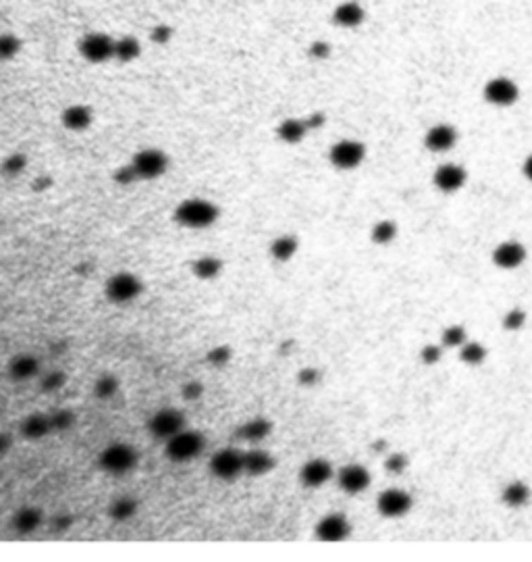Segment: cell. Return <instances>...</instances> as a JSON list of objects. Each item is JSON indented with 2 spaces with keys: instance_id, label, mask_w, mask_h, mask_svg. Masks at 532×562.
<instances>
[{
  "instance_id": "6da1fadb",
  "label": "cell",
  "mask_w": 532,
  "mask_h": 562,
  "mask_svg": "<svg viewBox=\"0 0 532 562\" xmlns=\"http://www.w3.org/2000/svg\"><path fill=\"white\" fill-rule=\"evenodd\" d=\"M173 217L187 230H204L219 219V206L204 198H187L175 208Z\"/></svg>"
},
{
  "instance_id": "7a4b0ae2",
  "label": "cell",
  "mask_w": 532,
  "mask_h": 562,
  "mask_svg": "<svg viewBox=\"0 0 532 562\" xmlns=\"http://www.w3.org/2000/svg\"><path fill=\"white\" fill-rule=\"evenodd\" d=\"M204 446H206V439L200 431L183 429L171 439H167L165 452L173 463H187L191 458H198L204 452Z\"/></svg>"
},
{
  "instance_id": "3957f363",
  "label": "cell",
  "mask_w": 532,
  "mask_h": 562,
  "mask_svg": "<svg viewBox=\"0 0 532 562\" xmlns=\"http://www.w3.org/2000/svg\"><path fill=\"white\" fill-rule=\"evenodd\" d=\"M98 463L106 473L123 475L137 465V452L129 444H113V446L102 450Z\"/></svg>"
},
{
  "instance_id": "277c9868",
  "label": "cell",
  "mask_w": 532,
  "mask_h": 562,
  "mask_svg": "<svg viewBox=\"0 0 532 562\" xmlns=\"http://www.w3.org/2000/svg\"><path fill=\"white\" fill-rule=\"evenodd\" d=\"M185 429V417L177 408H163L154 413L148 421V431L154 439H171L179 431Z\"/></svg>"
},
{
  "instance_id": "5b68a950",
  "label": "cell",
  "mask_w": 532,
  "mask_h": 562,
  "mask_svg": "<svg viewBox=\"0 0 532 562\" xmlns=\"http://www.w3.org/2000/svg\"><path fill=\"white\" fill-rule=\"evenodd\" d=\"M132 167L135 169L139 180H156L160 177L167 167H169V158L163 150L156 148H146L139 150L132 161Z\"/></svg>"
},
{
  "instance_id": "8992f818",
  "label": "cell",
  "mask_w": 532,
  "mask_h": 562,
  "mask_svg": "<svg viewBox=\"0 0 532 562\" xmlns=\"http://www.w3.org/2000/svg\"><path fill=\"white\" fill-rule=\"evenodd\" d=\"M141 281L137 280L133 273H117L106 281V298L115 304H129L139 294H141Z\"/></svg>"
},
{
  "instance_id": "52a82bcc",
  "label": "cell",
  "mask_w": 532,
  "mask_h": 562,
  "mask_svg": "<svg viewBox=\"0 0 532 562\" xmlns=\"http://www.w3.org/2000/svg\"><path fill=\"white\" fill-rule=\"evenodd\" d=\"M364 156H366V146L355 140L337 142L335 146H331V152H329L331 165L343 171L355 169L364 161Z\"/></svg>"
},
{
  "instance_id": "ba28073f",
  "label": "cell",
  "mask_w": 532,
  "mask_h": 562,
  "mask_svg": "<svg viewBox=\"0 0 532 562\" xmlns=\"http://www.w3.org/2000/svg\"><path fill=\"white\" fill-rule=\"evenodd\" d=\"M210 470L215 477H219L222 481H231L239 477L243 473V452L235 448H222L213 456Z\"/></svg>"
},
{
  "instance_id": "9c48e42d",
  "label": "cell",
  "mask_w": 532,
  "mask_h": 562,
  "mask_svg": "<svg viewBox=\"0 0 532 562\" xmlns=\"http://www.w3.org/2000/svg\"><path fill=\"white\" fill-rule=\"evenodd\" d=\"M520 90L518 84L509 77H493L485 86V100L495 106H512L518 102Z\"/></svg>"
},
{
  "instance_id": "30bf717a",
  "label": "cell",
  "mask_w": 532,
  "mask_h": 562,
  "mask_svg": "<svg viewBox=\"0 0 532 562\" xmlns=\"http://www.w3.org/2000/svg\"><path fill=\"white\" fill-rule=\"evenodd\" d=\"M376 508L379 513L387 518H398L410 513L412 508V496L403 489H385L379 498H376Z\"/></svg>"
},
{
  "instance_id": "8fae6325",
  "label": "cell",
  "mask_w": 532,
  "mask_h": 562,
  "mask_svg": "<svg viewBox=\"0 0 532 562\" xmlns=\"http://www.w3.org/2000/svg\"><path fill=\"white\" fill-rule=\"evenodd\" d=\"M80 52L89 63H104L115 56V40L104 34H88L80 44Z\"/></svg>"
},
{
  "instance_id": "7c38bea8",
  "label": "cell",
  "mask_w": 532,
  "mask_h": 562,
  "mask_svg": "<svg viewBox=\"0 0 532 562\" xmlns=\"http://www.w3.org/2000/svg\"><path fill=\"white\" fill-rule=\"evenodd\" d=\"M352 533V525L343 515H327L316 525V537L320 542H341Z\"/></svg>"
},
{
  "instance_id": "4fadbf2b",
  "label": "cell",
  "mask_w": 532,
  "mask_h": 562,
  "mask_svg": "<svg viewBox=\"0 0 532 562\" xmlns=\"http://www.w3.org/2000/svg\"><path fill=\"white\" fill-rule=\"evenodd\" d=\"M337 483L346 494H362L370 485V473L362 465H346L337 475Z\"/></svg>"
},
{
  "instance_id": "5bb4252c",
  "label": "cell",
  "mask_w": 532,
  "mask_h": 562,
  "mask_svg": "<svg viewBox=\"0 0 532 562\" xmlns=\"http://www.w3.org/2000/svg\"><path fill=\"white\" fill-rule=\"evenodd\" d=\"M526 261V248L520 242H503L493 250V263L501 269H516Z\"/></svg>"
},
{
  "instance_id": "9a60e30c",
  "label": "cell",
  "mask_w": 532,
  "mask_h": 562,
  "mask_svg": "<svg viewBox=\"0 0 532 562\" xmlns=\"http://www.w3.org/2000/svg\"><path fill=\"white\" fill-rule=\"evenodd\" d=\"M468 175L464 171V167L460 165H453V163H445L441 165L435 175H433V184L439 187L445 194H451V192H457L460 187L466 184Z\"/></svg>"
},
{
  "instance_id": "2e32d148",
  "label": "cell",
  "mask_w": 532,
  "mask_h": 562,
  "mask_svg": "<svg viewBox=\"0 0 532 562\" xmlns=\"http://www.w3.org/2000/svg\"><path fill=\"white\" fill-rule=\"evenodd\" d=\"M457 142V132L455 127L447 125V123H439L435 127H431L424 136V146L431 152H447L455 146Z\"/></svg>"
},
{
  "instance_id": "e0dca14e",
  "label": "cell",
  "mask_w": 532,
  "mask_h": 562,
  "mask_svg": "<svg viewBox=\"0 0 532 562\" xmlns=\"http://www.w3.org/2000/svg\"><path fill=\"white\" fill-rule=\"evenodd\" d=\"M331 477H333V467L324 458H312L300 470V479L306 487H320Z\"/></svg>"
},
{
  "instance_id": "ac0fdd59",
  "label": "cell",
  "mask_w": 532,
  "mask_h": 562,
  "mask_svg": "<svg viewBox=\"0 0 532 562\" xmlns=\"http://www.w3.org/2000/svg\"><path fill=\"white\" fill-rule=\"evenodd\" d=\"M366 19V13L362 8V4H357L354 0H348V2H341L335 13H333V21L339 25V27H357L362 21Z\"/></svg>"
},
{
  "instance_id": "d6986e66",
  "label": "cell",
  "mask_w": 532,
  "mask_h": 562,
  "mask_svg": "<svg viewBox=\"0 0 532 562\" xmlns=\"http://www.w3.org/2000/svg\"><path fill=\"white\" fill-rule=\"evenodd\" d=\"M270 431H272V423L265 417H256V419L246 421L241 427H237V437L243 442L256 444V442L266 439L270 435Z\"/></svg>"
},
{
  "instance_id": "ffe728a7",
  "label": "cell",
  "mask_w": 532,
  "mask_h": 562,
  "mask_svg": "<svg viewBox=\"0 0 532 562\" xmlns=\"http://www.w3.org/2000/svg\"><path fill=\"white\" fill-rule=\"evenodd\" d=\"M274 468V458L266 450H250L243 452V473L248 475H266Z\"/></svg>"
},
{
  "instance_id": "44dd1931",
  "label": "cell",
  "mask_w": 532,
  "mask_h": 562,
  "mask_svg": "<svg viewBox=\"0 0 532 562\" xmlns=\"http://www.w3.org/2000/svg\"><path fill=\"white\" fill-rule=\"evenodd\" d=\"M8 373H11L13 379H17V381H27V379H32V377H36V375L40 373V363L32 354H19V356H15L11 361Z\"/></svg>"
},
{
  "instance_id": "7402d4cb",
  "label": "cell",
  "mask_w": 532,
  "mask_h": 562,
  "mask_svg": "<svg viewBox=\"0 0 532 562\" xmlns=\"http://www.w3.org/2000/svg\"><path fill=\"white\" fill-rule=\"evenodd\" d=\"M63 125L71 132H84L91 123V111L84 104H73L63 113Z\"/></svg>"
},
{
  "instance_id": "603a6c76",
  "label": "cell",
  "mask_w": 532,
  "mask_h": 562,
  "mask_svg": "<svg viewBox=\"0 0 532 562\" xmlns=\"http://www.w3.org/2000/svg\"><path fill=\"white\" fill-rule=\"evenodd\" d=\"M21 433H23L27 439H42V437H46L48 433H52L50 415L36 413V415L25 417L23 423H21Z\"/></svg>"
},
{
  "instance_id": "cb8c5ba5",
  "label": "cell",
  "mask_w": 532,
  "mask_h": 562,
  "mask_svg": "<svg viewBox=\"0 0 532 562\" xmlns=\"http://www.w3.org/2000/svg\"><path fill=\"white\" fill-rule=\"evenodd\" d=\"M308 132H310V130H308L306 119H285V121L279 125L277 136H279L283 142H287V144H298V142H302L306 138Z\"/></svg>"
},
{
  "instance_id": "d4e9b609",
  "label": "cell",
  "mask_w": 532,
  "mask_h": 562,
  "mask_svg": "<svg viewBox=\"0 0 532 562\" xmlns=\"http://www.w3.org/2000/svg\"><path fill=\"white\" fill-rule=\"evenodd\" d=\"M298 252V237L296 235H279L270 244V256L277 263H287Z\"/></svg>"
},
{
  "instance_id": "484cf974",
  "label": "cell",
  "mask_w": 532,
  "mask_h": 562,
  "mask_svg": "<svg viewBox=\"0 0 532 562\" xmlns=\"http://www.w3.org/2000/svg\"><path fill=\"white\" fill-rule=\"evenodd\" d=\"M531 487L522 481H512L505 489H503V504L512 506V508H520L524 504H528L531 500Z\"/></svg>"
},
{
  "instance_id": "4316f807",
  "label": "cell",
  "mask_w": 532,
  "mask_h": 562,
  "mask_svg": "<svg viewBox=\"0 0 532 562\" xmlns=\"http://www.w3.org/2000/svg\"><path fill=\"white\" fill-rule=\"evenodd\" d=\"M42 525V513L36 511V508H21L19 513H15L13 516V527L19 531V533H34L38 527Z\"/></svg>"
},
{
  "instance_id": "83f0119b",
  "label": "cell",
  "mask_w": 532,
  "mask_h": 562,
  "mask_svg": "<svg viewBox=\"0 0 532 562\" xmlns=\"http://www.w3.org/2000/svg\"><path fill=\"white\" fill-rule=\"evenodd\" d=\"M191 271L198 280L210 281L222 271V263L217 256H202L191 265Z\"/></svg>"
},
{
  "instance_id": "f1b7e54d",
  "label": "cell",
  "mask_w": 532,
  "mask_h": 562,
  "mask_svg": "<svg viewBox=\"0 0 532 562\" xmlns=\"http://www.w3.org/2000/svg\"><path fill=\"white\" fill-rule=\"evenodd\" d=\"M137 513V502L129 498V496H123V498H117L110 508H108V515L115 520H129Z\"/></svg>"
},
{
  "instance_id": "f546056e",
  "label": "cell",
  "mask_w": 532,
  "mask_h": 562,
  "mask_svg": "<svg viewBox=\"0 0 532 562\" xmlns=\"http://www.w3.org/2000/svg\"><path fill=\"white\" fill-rule=\"evenodd\" d=\"M460 358L466 365H481L487 358V350L479 342H466L464 346H460Z\"/></svg>"
},
{
  "instance_id": "4dcf8cb0",
  "label": "cell",
  "mask_w": 532,
  "mask_h": 562,
  "mask_svg": "<svg viewBox=\"0 0 532 562\" xmlns=\"http://www.w3.org/2000/svg\"><path fill=\"white\" fill-rule=\"evenodd\" d=\"M370 235H372V242H374V244L385 246V244H389V242L395 239V235H398V225H395L393 221L383 219V221H379V223L372 227V234Z\"/></svg>"
},
{
  "instance_id": "1f68e13d",
  "label": "cell",
  "mask_w": 532,
  "mask_h": 562,
  "mask_svg": "<svg viewBox=\"0 0 532 562\" xmlns=\"http://www.w3.org/2000/svg\"><path fill=\"white\" fill-rule=\"evenodd\" d=\"M137 54H139V44L132 36H125V38L115 42V58L129 63L133 58H137Z\"/></svg>"
},
{
  "instance_id": "d6a6232c",
  "label": "cell",
  "mask_w": 532,
  "mask_h": 562,
  "mask_svg": "<svg viewBox=\"0 0 532 562\" xmlns=\"http://www.w3.org/2000/svg\"><path fill=\"white\" fill-rule=\"evenodd\" d=\"M117 392H119V381H117V377H113V375H102V377L94 383V394H96V398H100V400H110Z\"/></svg>"
},
{
  "instance_id": "836d02e7",
  "label": "cell",
  "mask_w": 532,
  "mask_h": 562,
  "mask_svg": "<svg viewBox=\"0 0 532 562\" xmlns=\"http://www.w3.org/2000/svg\"><path fill=\"white\" fill-rule=\"evenodd\" d=\"M25 165H27V158H25L21 152H15V154L6 156V158L2 161L0 171H2V175H6V177H15V175H19V173L23 171Z\"/></svg>"
},
{
  "instance_id": "e575fe53",
  "label": "cell",
  "mask_w": 532,
  "mask_h": 562,
  "mask_svg": "<svg viewBox=\"0 0 532 562\" xmlns=\"http://www.w3.org/2000/svg\"><path fill=\"white\" fill-rule=\"evenodd\" d=\"M75 423V415L71 411H54L50 415L52 431H69Z\"/></svg>"
},
{
  "instance_id": "d590c367",
  "label": "cell",
  "mask_w": 532,
  "mask_h": 562,
  "mask_svg": "<svg viewBox=\"0 0 532 562\" xmlns=\"http://www.w3.org/2000/svg\"><path fill=\"white\" fill-rule=\"evenodd\" d=\"M21 48L19 38H15L13 34H2L0 36V61H8L13 58Z\"/></svg>"
},
{
  "instance_id": "8d00e7d4",
  "label": "cell",
  "mask_w": 532,
  "mask_h": 562,
  "mask_svg": "<svg viewBox=\"0 0 532 562\" xmlns=\"http://www.w3.org/2000/svg\"><path fill=\"white\" fill-rule=\"evenodd\" d=\"M443 344L449 348H460L466 344V329L460 327V325H453V327H447L443 331Z\"/></svg>"
},
{
  "instance_id": "74e56055",
  "label": "cell",
  "mask_w": 532,
  "mask_h": 562,
  "mask_svg": "<svg viewBox=\"0 0 532 562\" xmlns=\"http://www.w3.org/2000/svg\"><path fill=\"white\" fill-rule=\"evenodd\" d=\"M65 373L63 371H48V373L42 375V383H40V387L44 389V392H56V389H61L63 385H65Z\"/></svg>"
},
{
  "instance_id": "f35d334b",
  "label": "cell",
  "mask_w": 532,
  "mask_h": 562,
  "mask_svg": "<svg viewBox=\"0 0 532 562\" xmlns=\"http://www.w3.org/2000/svg\"><path fill=\"white\" fill-rule=\"evenodd\" d=\"M385 468L391 475H401L407 468V456L403 452H393L387 461H385Z\"/></svg>"
},
{
  "instance_id": "ab89813d",
  "label": "cell",
  "mask_w": 532,
  "mask_h": 562,
  "mask_svg": "<svg viewBox=\"0 0 532 562\" xmlns=\"http://www.w3.org/2000/svg\"><path fill=\"white\" fill-rule=\"evenodd\" d=\"M524 321H526V315H524V311H520V308H514V311H509V313L503 317V327L507 329V331H518V329L524 325Z\"/></svg>"
},
{
  "instance_id": "60d3db41",
  "label": "cell",
  "mask_w": 532,
  "mask_h": 562,
  "mask_svg": "<svg viewBox=\"0 0 532 562\" xmlns=\"http://www.w3.org/2000/svg\"><path fill=\"white\" fill-rule=\"evenodd\" d=\"M229 356H231V350L227 346H221V348H215L208 352L206 361L213 365V367H224L229 363Z\"/></svg>"
},
{
  "instance_id": "b9f144b4",
  "label": "cell",
  "mask_w": 532,
  "mask_h": 562,
  "mask_svg": "<svg viewBox=\"0 0 532 562\" xmlns=\"http://www.w3.org/2000/svg\"><path fill=\"white\" fill-rule=\"evenodd\" d=\"M115 180L121 186H129L133 182H137L139 177H137V173H135V169H133L132 165H127V167H119V171L115 173Z\"/></svg>"
},
{
  "instance_id": "7bdbcfd3",
  "label": "cell",
  "mask_w": 532,
  "mask_h": 562,
  "mask_svg": "<svg viewBox=\"0 0 532 562\" xmlns=\"http://www.w3.org/2000/svg\"><path fill=\"white\" fill-rule=\"evenodd\" d=\"M420 358L426 365H437L441 361V348L439 346H424L422 352H420Z\"/></svg>"
},
{
  "instance_id": "ee69618b",
  "label": "cell",
  "mask_w": 532,
  "mask_h": 562,
  "mask_svg": "<svg viewBox=\"0 0 532 562\" xmlns=\"http://www.w3.org/2000/svg\"><path fill=\"white\" fill-rule=\"evenodd\" d=\"M202 394H204V387H202L200 381H187V383L183 385V396H185V400H198Z\"/></svg>"
},
{
  "instance_id": "f6af8a7d",
  "label": "cell",
  "mask_w": 532,
  "mask_h": 562,
  "mask_svg": "<svg viewBox=\"0 0 532 562\" xmlns=\"http://www.w3.org/2000/svg\"><path fill=\"white\" fill-rule=\"evenodd\" d=\"M298 379H300L302 385H314V383H318V379H320V371H316L314 367H306V369L300 371Z\"/></svg>"
},
{
  "instance_id": "bcb514c9",
  "label": "cell",
  "mask_w": 532,
  "mask_h": 562,
  "mask_svg": "<svg viewBox=\"0 0 532 562\" xmlns=\"http://www.w3.org/2000/svg\"><path fill=\"white\" fill-rule=\"evenodd\" d=\"M308 52H310V56H314V58H327L331 54V46L327 42H314Z\"/></svg>"
},
{
  "instance_id": "7dc6e473",
  "label": "cell",
  "mask_w": 532,
  "mask_h": 562,
  "mask_svg": "<svg viewBox=\"0 0 532 562\" xmlns=\"http://www.w3.org/2000/svg\"><path fill=\"white\" fill-rule=\"evenodd\" d=\"M171 30L169 27H165V25H160V27H154L152 30V40L154 42H167V40H171Z\"/></svg>"
},
{
  "instance_id": "c3c4849f",
  "label": "cell",
  "mask_w": 532,
  "mask_h": 562,
  "mask_svg": "<svg viewBox=\"0 0 532 562\" xmlns=\"http://www.w3.org/2000/svg\"><path fill=\"white\" fill-rule=\"evenodd\" d=\"M11 444H13L11 437H8L6 433H0V454H4V452L11 448Z\"/></svg>"
},
{
  "instance_id": "681fc988",
  "label": "cell",
  "mask_w": 532,
  "mask_h": 562,
  "mask_svg": "<svg viewBox=\"0 0 532 562\" xmlns=\"http://www.w3.org/2000/svg\"><path fill=\"white\" fill-rule=\"evenodd\" d=\"M69 525H71V518H69V516H65V515L61 516V518H56V520H54V527H56L58 531L67 529Z\"/></svg>"
},
{
  "instance_id": "f907efd6",
  "label": "cell",
  "mask_w": 532,
  "mask_h": 562,
  "mask_svg": "<svg viewBox=\"0 0 532 562\" xmlns=\"http://www.w3.org/2000/svg\"><path fill=\"white\" fill-rule=\"evenodd\" d=\"M522 169H524V175H526V180H528V182H532V154L528 156V158H526V161H524V167H522Z\"/></svg>"
}]
</instances>
